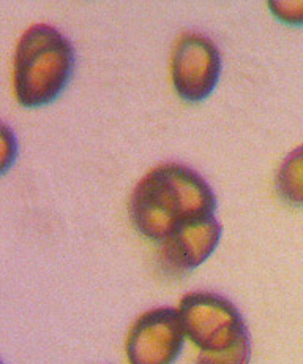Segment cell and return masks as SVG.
<instances>
[{"label": "cell", "mask_w": 303, "mask_h": 364, "mask_svg": "<svg viewBox=\"0 0 303 364\" xmlns=\"http://www.w3.org/2000/svg\"><path fill=\"white\" fill-rule=\"evenodd\" d=\"M179 314L187 338L201 352H220L250 336L241 311L218 293H187L180 299Z\"/></svg>", "instance_id": "obj_3"}, {"label": "cell", "mask_w": 303, "mask_h": 364, "mask_svg": "<svg viewBox=\"0 0 303 364\" xmlns=\"http://www.w3.org/2000/svg\"><path fill=\"white\" fill-rule=\"evenodd\" d=\"M251 339L246 336L234 347L220 350V352H201L194 364H250Z\"/></svg>", "instance_id": "obj_8"}, {"label": "cell", "mask_w": 303, "mask_h": 364, "mask_svg": "<svg viewBox=\"0 0 303 364\" xmlns=\"http://www.w3.org/2000/svg\"><path fill=\"white\" fill-rule=\"evenodd\" d=\"M128 209L138 232L161 242L188 223L214 217L216 197L209 182L189 166L163 164L138 182Z\"/></svg>", "instance_id": "obj_1"}, {"label": "cell", "mask_w": 303, "mask_h": 364, "mask_svg": "<svg viewBox=\"0 0 303 364\" xmlns=\"http://www.w3.org/2000/svg\"><path fill=\"white\" fill-rule=\"evenodd\" d=\"M221 75V54L202 33H183L174 46L171 78L182 100L199 103L209 99Z\"/></svg>", "instance_id": "obj_4"}, {"label": "cell", "mask_w": 303, "mask_h": 364, "mask_svg": "<svg viewBox=\"0 0 303 364\" xmlns=\"http://www.w3.org/2000/svg\"><path fill=\"white\" fill-rule=\"evenodd\" d=\"M275 188L287 205L303 206V144L289 152L281 162L275 176Z\"/></svg>", "instance_id": "obj_7"}, {"label": "cell", "mask_w": 303, "mask_h": 364, "mask_svg": "<svg viewBox=\"0 0 303 364\" xmlns=\"http://www.w3.org/2000/svg\"><path fill=\"white\" fill-rule=\"evenodd\" d=\"M267 5L280 23L303 26V0H270Z\"/></svg>", "instance_id": "obj_9"}, {"label": "cell", "mask_w": 303, "mask_h": 364, "mask_svg": "<svg viewBox=\"0 0 303 364\" xmlns=\"http://www.w3.org/2000/svg\"><path fill=\"white\" fill-rule=\"evenodd\" d=\"M16 157V138L13 132L6 127V124L2 125V171L6 173L9 168L15 162Z\"/></svg>", "instance_id": "obj_10"}, {"label": "cell", "mask_w": 303, "mask_h": 364, "mask_svg": "<svg viewBox=\"0 0 303 364\" xmlns=\"http://www.w3.org/2000/svg\"><path fill=\"white\" fill-rule=\"evenodd\" d=\"M179 309L155 307L139 315L126 336L130 364H174L185 344Z\"/></svg>", "instance_id": "obj_5"}, {"label": "cell", "mask_w": 303, "mask_h": 364, "mask_svg": "<svg viewBox=\"0 0 303 364\" xmlns=\"http://www.w3.org/2000/svg\"><path fill=\"white\" fill-rule=\"evenodd\" d=\"M75 48L49 24H33L13 58V90L21 107L40 108L59 99L75 72Z\"/></svg>", "instance_id": "obj_2"}, {"label": "cell", "mask_w": 303, "mask_h": 364, "mask_svg": "<svg viewBox=\"0 0 303 364\" xmlns=\"http://www.w3.org/2000/svg\"><path fill=\"white\" fill-rule=\"evenodd\" d=\"M223 235L221 223L214 217L188 223L165 241L158 242L157 262L167 276L180 277L207 260L216 250Z\"/></svg>", "instance_id": "obj_6"}]
</instances>
